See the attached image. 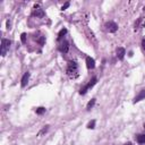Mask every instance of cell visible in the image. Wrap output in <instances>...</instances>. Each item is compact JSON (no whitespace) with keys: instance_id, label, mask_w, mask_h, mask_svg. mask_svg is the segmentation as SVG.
Wrapping results in <instances>:
<instances>
[{"instance_id":"cell-1","label":"cell","mask_w":145,"mask_h":145,"mask_svg":"<svg viewBox=\"0 0 145 145\" xmlns=\"http://www.w3.org/2000/svg\"><path fill=\"white\" fill-rule=\"evenodd\" d=\"M9 47H10V41L7 39H2V41H1V56L2 57L6 56L7 51L9 50Z\"/></svg>"},{"instance_id":"cell-2","label":"cell","mask_w":145,"mask_h":145,"mask_svg":"<svg viewBox=\"0 0 145 145\" xmlns=\"http://www.w3.org/2000/svg\"><path fill=\"white\" fill-rule=\"evenodd\" d=\"M105 28L110 33H114V32H117V30H118V25L116 23H113V22H108L105 24Z\"/></svg>"},{"instance_id":"cell-3","label":"cell","mask_w":145,"mask_h":145,"mask_svg":"<svg viewBox=\"0 0 145 145\" xmlns=\"http://www.w3.org/2000/svg\"><path fill=\"white\" fill-rule=\"evenodd\" d=\"M67 72H68V75H70V76H72V74L77 72V65H76V62H74V61L69 62L68 68H67Z\"/></svg>"},{"instance_id":"cell-4","label":"cell","mask_w":145,"mask_h":145,"mask_svg":"<svg viewBox=\"0 0 145 145\" xmlns=\"http://www.w3.org/2000/svg\"><path fill=\"white\" fill-rule=\"evenodd\" d=\"M28 79H30V72H25L24 75H23V77H22V87H25L27 83H28Z\"/></svg>"},{"instance_id":"cell-5","label":"cell","mask_w":145,"mask_h":145,"mask_svg":"<svg viewBox=\"0 0 145 145\" xmlns=\"http://www.w3.org/2000/svg\"><path fill=\"white\" fill-rule=\"evenodd\" d=\"M86 66H87L88 69H93L95 67V61H94L93 58L86 57Z\"/></svg>"},{"instance_id":"cell-6","label":"cell","mask_w":145,"mask_h":145,"mask_svg":"<svg viewBox=\"0 0 145 145\" xmlns=\"http://www.w3.org/2000/svg\"><path fill=\"white\" fill-rule=\"evenodd\" d=\"M32 15L33 16H37V17H43V16H44V11L42 10L41 8H39V7H37V8H34V10H33V13H32Z\"/></svg>"},{"instance_id":"cell-7","label":"cell","mask_w":145,"mask_h":145,"mask_svg":"<svg viewBox=\"0 0 145 145\" xmlns=\"http://www.w3.org/2000/svg\"><path fill=\"white\" fill-rule=\"evenodd\" d=\"M68 49H69V45H68L67 41H63L61 44H60V47H59V50H60V52H62V53H66V52L68 51Z\"/></svg>"},{"instance_id":"cell-8","label":"cell","mask_w":145,"mask_h":145,"mask_svg":"<svg viewBox=\"0 0 145 145\" xmlns=\"http://www.w3.org/2000/svg\"><path fill=\"white\" fill-rule=\"evenodd\" d=\"M125 54H126V51H125L124 48H118L117 49V57L119 60H122L125 57Z\"/></svg>"},{"instance_id":"cell-9","label":"cell","mask_w":145,"mask_h":145,"mask_svg":"<svg viewBox=\"0 0 145 145\" xmlns=\"http://www.w3.org/2000/svg\"><path fill=\"white\" fill-rule=\"evenodd\" d=\"M144 98H145V90H143V91H140V93H138L137 96H135L134 102L136 103V102H138V101H140V100H143Z\"/></svg>"},{"instance_id":"cell-10","label":"cell","mask_w":145,"mask_h":145,"mask_svg":"<svg viewBox=\"0 0 145 145\" xmlns=\"http://www.w3.org/2000/svg\"><path fill=\"white\" fill-rule=\"evenodd\" d=\"M96 81H98V78H96V77H93V78H92V79L90 81V83H88L87 85H86V86H87V88H91V87H93L94 85L96 84Z\"/></svg>"},{"instance_id":"cell-11","label":"cell","mask_w":145,"mask_h":145,"mask_svg":"<svg viewBox=\"0 0 145 145\" xmlns=\"http://www.w3.org/2000/svg\"><path fill=\"white\" fill-rule=\"evenodd\" d=\"M137 142H138L140 144H143V143H145V134L138 135V136H137Z\"/></svg>"},{"instance_id":"cell-12","label":"cell","mask_w":145,"mask_h":145,"mask_svg":"<svg viewBox=\"0 0 145 145\" xmlns=\"http://www.w3.org/2000/svg\"><path fill=\"white\" fill-rule=\"evenodd\" d=\"M66 33H67V30H66V28H62L61 31L59 32V34H58V40H61Z\"/></svg>"},{"instance_id":"cell-13","label":"cell","mask_w":145,"mask_h":145,"mask_svg":"<svg viewBox=\"0 0 145 145\" xmlns=\"http://www.w3.org/2000/svg\"><path fill=\"white\" fill-rule=\"evenodd\" d=\"M94 104H95V99H92V100H91V101H90V102L87 103V107H86V109H87V110L92 109Z\"/></svg>"},{"instance_id":"cell-14","label":"cell","mask_w":145,"mask_h":145,"mask_svg":"<svg viewBox=\"0 0 145 145\" xmlns=\"http://www.w3.org/2000/svg\"><path fill=\"white\" fill-rule=\"evenodd\" d=\"M45 112V108H43V107H40V108L36 109V113L37 114H42Z\"/></svg>"},{"instance_id":"cell-15","label":"cell","mask_w":145,"mask_h":145,"mask_svg":"<svg viewBox=\"0 0 145 145\" xmlns=\"http://www.w3.org/2000/svg\"><path fill=\"white\" fill-rule=\"evenodd\" d=\"M94 127H95V120H92V121H90V122L87 124L88 129H93Z\"/></svg>"},{"instance_id":"cell-16","label":"cell","mask_w":145,"mask_h":145,"mask_svg":"<svg viewBox=\"0 0 145 145\" xmlns=\"http://www.w3.org/2000/svg\"><path fill=\"white\" fill-rule=\"evenodd\" d=\"M87 90H88L87 86L85 85V86H84L83 88H81V90H79V94H82V95H84V94L86 93V91H87Z\"/></svg>"},{"instance_id":"cell-17","label":"cell","mask_w":145,"mask_h":145,"mask_svg":"<svg viewBox=\"0 0 145 145\" xmlns=\"http://www.w3.org/2000/svg\"><path fill=\"white\" fill-rule=\"evenodd\" d=\"M48 129H49V126H45V127H44V128H43V129H42L41 131L39 133V136H41V135H43V134H44V133H47V131H48Z\"/></svg>"},{"instance_id":"cell-18","label":"cell","mask_w":145,"mask_h":145,"mask_svg":"<svg viewBox=\"0 0 145 145\" xmlns=\"http://www.w3.org/2000/svg\"><path fill=\"white\" fill-rule=\"evenodd\" d=\"M21 41H22V43H25V42H26V33H22Z\"/></svg>"},{"instance_id":"cell-19","label":"cell","mask_w":145,"mask_h":145,"mask_svg":"<svg viewBox=\"0 0 145 145\" xmlns=\"http://www.w3.org/2000/svg\"><path fill=\"white\" fill-rule=\"evenodd\" d=\"M68 7H69V2H66V4L61 7V9H62V10H65V9H67Z\"/></svg>"},{"instance_id":"cell-20","label":"cell","mask_w":145,"mask_h":145,"mask_svg":"<svg viewBox=\"0 0 145 145\" xmlns=\"http://www.w3.org/2000/svg\"><path fill=\"white\" fill-rule=\"evenodd\" d=\"M39 42H40V44H43V43H44V37H43V36H42L41 39H40V40H39Z\"/></svg>"},{"instance_id":"cell-21","label":"cell","mask_w":145,"mask_h":145,"mask_svg":"<svg viewBox=\"0 0 145 145\" xmlns=\"http://www.w3.org/2000/svg\"><path fill=\"white\" fill-rule=\"evenodd\" d=\"M142 45H143V49L145 50V39H143V40H142Z\"/></svg>"},{"instance_id":"cell-22","label":"cell","mask_w":145,"mask_h":145,"mask_svg":"<svg viewBox=\"0 0 145 145\" xmlns=\"http://www.w3.org/2000/svg\"><path fill=\"white\" fill-rule=\"evenodd\" d=\"M7 28H10V21H7Z\"/></svg>"},{"instance_id":"cell-23","label":"cell","mask_w":145,"mask_h":145,"mask_svg":"<svg viewBox=\"0 0 145 145\" xmlns=\"http://www.w3.org/2000/svg\"><path fill=\"white\" fill-rule=\"evenodd\" d=\"M125 145H131V143H126Z\"/></svg>"},{"instance_id":"cell-24","label":"cell","mask_w":145,"mask_h":145,"mask_svg":"<svg viewBox=\"0 0 145 145\" xmlns=\"http://www.w3.org/2000/svg\"><path fill=\"white\" fill-rule=\"evenodd\" d=\"M144 128H145V124H144Z\"/></svg>"},{"instance_id":"cell-25","label":"cell","mask_w":145,"mask_h":145,"mask_svg":"<svg viewBox=\"0 0 145 145\" xmlns=\"http://www.w3.org/2000/svg\"><path fill=\"white\" fill-rule=\"evenodd\" d=\"M144 27H145V24H144Z\"/></svg>"}]
</instances>
